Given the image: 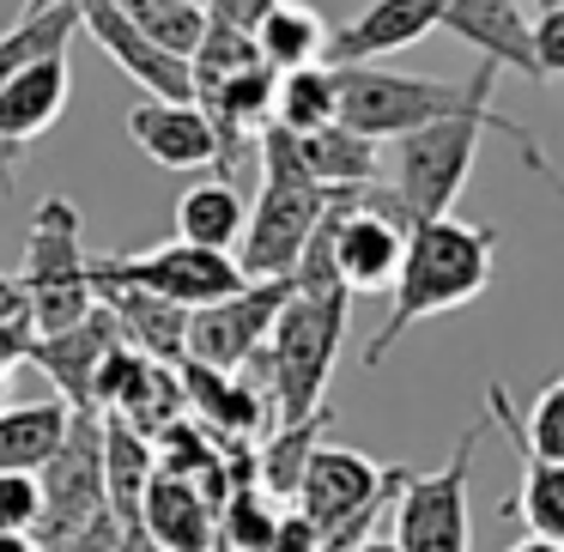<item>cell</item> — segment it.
<instances>
[{"mask_svg":"<svg viewBox=\"0 0 564 552\" xmlns=\"http://www.w3.org/2000/svg\"><path fill=\"white\" fill-rule=\"evenodd\" d=\"M285 297H292V280H249L243 292L195 310V316H188V358L207 365V370H231L237 377V370L268 346Z\"/></svg>","mask_w":564,"mask_h":552,"instance_id":"obj_11","label":"cell"},{"mask_svg":"<svg viewBox=\"0 0 564 552\" xmlns=\"http://www.w3.org/2000/svg\"><path fill=\"white\" fill-rule=\"evenodd\" d=\"M498 128L503 140L522 134V122L486 110V116H449V122H431L419 134H401L389 147V195L401 201L406 225H425V219H449L455 195H462L467 171L479 159V134Z\"/></svg>","mask_w":564,"mask_h":552,"instance_id":"obj_5","label":"cell"},{"mask_svg":"<svg viewBox=\"0 0 564 552\" xmlns=\"http://www.w3.org/2000/svg\"><path fill=\"white\" fill-rule=\"evenodd\" d=\"M74 37H79V0H67L55 13H37V19H13V25L0 31V86L13 74H25V67L67 55Z\"/></svg>","mask_w":564,"mask_h":552,"instance_id":"obj_27","label":"cell"},{"mask_svg":"<svg viewBox=\"0 0 564 552\" xmlns=\"http://www.w3.org/2000/svg\"><path fill=\"white\" fill-rule=\"evenodd\" d=\"M256 159H261V201L243 225L237 268H243V280H292L297 256H304L310 231L322 225L334 195L310 183L304 159H297V134H285L280 122L261 128Z\"/></svg>","mask_w":564,"mask_h":552,"instance_id":"obj_3","label":"cell"},{"mask_svg":"<svg viewBox=\"0 0 564 552\" xmlns=\"http://www.w3.org/2000/svg\"><path fill=\"white\" fill-rule=\"evenodd\" d=\"M243 225H249V207H243V195H237L225 176H219V183H195L183 201H176V237H183V243L237 256Z\"/></svg>","mask_w":564,"mask_h":552,"instance_id":"obj_25","label":"cell"},{"mask_svg":"<svg viewBox=\"0 0 564 552\" xmlns=\"http://www.w3.org/2000/svg\"><path fill=\"white\" fill-rule=\"evenodd\" d=\"M200 7H207L213 25H231V31H249V37H256L261 13H268L273 0H200Z\"/></svg>","mask_w":564,"mask_h":552,"instance_id":"obj_37","label":"cell"},{"mask_svg":"<svg viewBox=\"0 0 564 552\" xmlns=\"http://www.w3.org/2000/svg\"><path fill=\"white\" fill-rule=\"evenodd\" d=\"M79 31H86L134 86H147V98L195 104V74H188V62L171 55V50H159V43L128 19L122 0H79Z\"/></svg>","mask_w":564,"mask_h":552,"instance_id":"obj_12","label":"cell"},{"mask_svg":"<svg viewBox=\"0 0 564 552\" xmlns=\"http://www.w3.org/2000/svg\"><path fill=\"white\" fill-rule=\"evenodd\" d=\"M74 407L62 394L50 401H7L0 407V474H37L67 437Z\"/></svg>","mask_w":564,"mask_h":552,"instance_id":"obj_21","label":"cell"},{"mask_svg":"<svg viewBox=\"0 0 564 552\" xmlns=\"http://www.w3.org/2000/svg\"><path fill=\"white\" fill-rule=\"evenodd\" d=\"M510 510L522 516V528L534 540L564 546V462H534V455H522V486H516Z\"/></svg>","mask_w":564,"mask_h":552,"instance_id":"obj_30","label":"cell"},{"mask_svg":"<svg viewBox=\"0 0 564 552\" xmlns=\"http://www.w3.org/2000/svg\"><path fill=\"white\" fill-rule=\"evenodd\" d=\"M55 552H152V546H147V534H140V528L116 522V510H104V516H91V522L79 528L67 546H55Z\"/></svg>","mask_w":564,"mask_h":552,"instance_id":"obj_34","label":"cell"},{"mask_svg":"<svg viewBox=\"0 0 564 552\" xmlns=\"http://www.w3.org/2000/svg\"><path fill=\"white\" fill-rule=\"evenodd\" d=\"M273 122L285 134H316V128L340 122V74L328 62L280 74V98H273Z\"/></svg>","mask_w":564,"mask_h":552,"instance_id":"obj_28","label":"cell"},{"mask_svg":"<svg viewBox=\"0 0 564 552\" xmlns=\"http://www.w3.org/2000/svg\"><path fill=\"white\" fill-rule=\"evenodd\" d=\"M510 552H564V546H552V540H534V534H528V540H516Z\"/></svg>","mask_w":564,"mask_h":552,"instance_id":"obj_43","label":"cell"},{"mask_svg":"<svg viewBox=\"0 0 564 552\" xmlns=\"http://www.w3.org/2000/svg\"><path fill=\"white\" fill-rule=\"evenodd\" d=\"M406 474H413V467H377L370 455H358V450L322 443V450L310 455L304 479H297L292 510L304 516L316 534H328V528H340V522H352V516H365V510H377V504H389L394 491H401Z\"/></svg>","mask_w":564,"mask_h":552,"instance_id":"obj_10","label":"cell"},{"mask_svg":"<svg viewBox=\"0 0 564 552\" xmlns=\"http://www.w3.org/2000/svg\"><path fill=\"white\" fill-rule=\"evenodd\" d=\"M322 431H328V407L310 419H297V425H273V437L261 443L256 455V486L268 491L273 504H292L297 498V479H304L310 455L322 450Z\"/></svg>","mask_w":564,"mask_h":552,"instance_id":"obj_26","label":"cell"},{"mask_svg":"<svg viewBox=\"0 0 564 552\" xmlns=\"http://www.w3.org/2000/svg\"><path fill=\"white\" fill-rule=\"evenodd\" d=\"M256 50L273 74H297V67H316L328 55V25L304 0H273L256 25Z\"/></svg>","mask_w":564,"mask_h":552,"instance_id":"obj_24","label":"cell"},{"mask_svg":"<svg viewBox=\"0 0 564 552\" xmlns=\"http://www.w3.org/2000/svg\"><path fill=\"white\" fill-rule=\"evenodd\" d=\"M67 98H74V62H67V55L13 74L7 86H0V140L31 147L37 134H50V128L62 122Z\"/></svg>","mask_w":564,"mask_h":552,"instance_id":"obj_19","label":"cell"},{"mask_svg":"<svg viewBox=\"0 0 564 552\" xmlns=\"http://www.w3.org/2000/svg\"><path fill=\"white\" fill-rule=\"evenodd\" d=\"M479 437H486V419L455 437L449 462L437 474H406L401 491L389 504V522H394V546L401 552H474V516H467V474H474V455Z\"/></svg>","mask_w":564,"mask_h":552,"instance_id":"obj_7","label":"cell"},{"mask_svg":"<svg viewBox=\"0 0 564 552\" xmlns=\"http://www.w3.org/2000/svg\"><path fill=\"white\" fill-rule=\"evenodd\" d=\"M449 0H370L352 25L328 31V67H365L382 55H401L413 43H425L443 25Z\"/></svg>","mask_w":564,"mask_h":552,"instance_id":"obj_14","label":"cell"},{"mask_svg":"<svg viewBox=\"0 0 564 552\" xmlns=\"http://www.w3.org/2000/svg\"><path fill=\"white\" fill-rule=\"evenodd\" d=\"M19 152H25V147H13V140H0V176H7V171L19 164Z\"/></svg>","mask_w":564,"mask_h":552,"instance_id":"obj_42","label":"cell"},{"mask_svg":"<svg viewBox=\"0 0 564 552\" xmlns=\"http://www.w3.org/2000/svg\"><path fill=\"white\" fill-rule=\"evenodd\" d=\"M340 74V128L365 140H401V134H419L431 122H449V116H486L498 110V62H479L474 79L449 86V79H419V74H394L382 62H365V67H334Z\"/></svg>","mask_w":564,"mask_h":552,"instance_id":"obj_2","label":"cell"},{"mask_svg":"<svg viewBox=\"0 0 564 552\" xmlns=\"http://www.w3.org/2000/svg\"><path fill=\"white\" fill-rule=\"evenodd\" d=\"M510 394H503V382H491L486 389V407H491V419H498L503 431H510V443L522 455H534V462H564V377H552L546 389L534 394V407H528V419H522V431L510 425Z\"/></svg>","mask_w":564,"mask_h":552,"instance_id":"obj_29","label":"cell"},{"mask_svg":"<svg viewBox=\"0 0 564 552\" xmlns=\"http://www.w3.org/2000/svg\"><path fill=\"white\" fill-rule=\"evenodd\" d=\"M104 413L122 419V425H134L147 443H159L164 431H171L176 419L188 413L183 370H176V365H159V358H140V370L122 382V394H116V401L104 407Z\"/></svg>","mask_w":564,"mask_h":552,"instance_id":"obj_22","label":"cell"},{"mask_svg":"<svg viewBox=\"0 0 564 552\" xmlns=\"http://www.w3.org/2000/svg\"><path fill=\"white\" fill-rule=\"evenodd\" d=\"M91 280L140 285V292L164 297V304L188 310V316L249 285L243 268H237V256L183 243V237H176V243H159V249H134V256H91Z\"/></svg>","mask_w":564,"mask_h":552,"instance_id":"obj_8","label":"cell"},{"mask_svg":"<svg viewBox=\"0 0 564 552\" xmlns=\"http://www.w3.org/2000/svg\"><path fill=\"white\" fill-rule=\"evenodd\" d=\"M297 159H304L310 183L328 188V195H358L382 176V147L352 128H316V134H297Z\"/></svg>","mask_w":564,"mask_h":552,"instance_id":"obj_20","label":"cell"},{"mask_svg":"<svg viewBox=\"0 0 564 552\" xmlns=\"http://www.w3.org/2000/svg\"><path fill=\"white\" fill-rule=\"evenodd\" d=\"M352 552H401V546H394V540L389 534H365V540H358V546Z\"/></svg>","mask_w":564,"mask_h":552,"instance_id":"obj_40","label":"cell"},{"mask_svg":"<svg viewBox=\"0 0 564 552\" xmlns=\"http://www.w3.org/2000/svg\"><path fill=\"white\" fill-rule=\"evenodd\" d=\"M37 486H43V522L31 528L37 552L67 546L91 516L110 510V498H104V413L67 419V437H62V450L37 467Z\"/></svg>","mask_w":564,"mask_h":552,"instance_id":"obj_9","label":"cell"},{"mask_svg":"<svg viewBox=\"0 0 564 552\" xmlns=\"http://www.w3.org/2000/svg\"><path fill=\"white\" fill-rule=\"evenodd\" d=\"M37 522H43V486H37V474H0V528L31 534Z\"/></svg>","mask_w":564,"mask_h":552,"instance_id":"obj_35","label":"cell"},{"mask_svg":"<svg viewBox=\"0 0 564 552\" xmlns=\"http://www.w3.org/2000/svg\"><path fill=\"white\" fill-rule=\"evenodd\" d=\"M122 7L159 50L183 55V62L200 50V37H207V7H195V0H122Z\"/></svg>","mask_w":564,"mask_h":552,"instance_id":"obj_32","label":"cell"},{"mask_svg":"<svg viewBox=\"0 0 564 552\" xmlns=\"http://www.w3.org/2000/svg\"><path fill=\"white\" fill-rule=\"evenodd\" d=\"M116 340H122V322H116L104 304H91L74 328L37 334V340H31V353H25V365H37L74 413H98L91 389H98V365L110 358Z\"/></svg>","mask_w":564,"mask_h":552,"instance_id":"obj_13","label":"cell"},{"mask_svg":"<svg viewBox=\"0 0 564 552\" xmlns=\"http://www.w3.org/2000/svg\"><path fill=\"white\" fill-rule=\"evenodd\" d=\"M91 292L122 322V340L140 358H159V365H183L188 358V310L164 304V297L140 292V285H122V280H91Z\"/></svg>","mask_w":564,"mask_h":552,"instance_id":"obj_18","label":"cell"},{"mask_svg":"<svg viewBox=\"0 0 564 552\" xmlns=\"http://www.w3.org/2000/svg\"><path fill=\"white\" fill-rule=\"evenodd\" d=\"M195 7H200V0H195Z\"/></svg>","mask_w":564,"mask_h":552,"instance_id":"obj_46","label":"cell"},{"mask_svg":"<svg viewBox=\"0 0 564 552\" xmlns=\"http://www.w3.org/2000/svg\"><path fill=\"white\" fill-rule=\"evenodd\" d=\"M0 552H37V540L19 534V528H0Z\"/></svg>","mask_w":564,"mask_h":552,"instance_id":"obj_39","label":"cell"},{"mask_svg":"<svg viewBox=\"0 0 564 552\" xmlns=\"http://www.w3.org/2000/svg\"><path fill=\"white\" fill-rule=\"evenodd\" d=\"M19 316H31L25 285H19V273H0V328H7V322H19Z\"/></svg>","mask_w":564,"mask_h":552,"instance_id":"obj_38","label":"cell"},{"mask_svg":"<svg viewBox=\"0 0 564 552\" xmlns=\"http://www.w3.org/2000/svg\"><path fill=\"white\" fill-rule=\"evenodd\" d=\"M534 62H540V79H558L564 74V7L534 19Z\"/></svg>","mask_w":564,"mask_h":552,"instance_id":"obj_36","label":"cell"},{"mask_svg":"<svg viewBox=\"0 0 564 552\" xmlns=\"http://www.w3.org/2000/svg\"><path fill=\"white\" fill-rule=\"evenodd\" d=\"M437 31H449L455 43L479 50V62L516 67L528 86H546V79H540V62H534V19H528L516 0H449Z\"/></svg>","mask_w":564,"mask_h":552,"instance_id":"obj_15","label":"cell"},{"mask_svg":"<svg viewBox=\"0 0 564 552\" xmlns=\"http://www.w3.org/2000/svg\"><path fill=\"white\" fill-rule=\"evenodd\" d=\"M491 268H498V225H462V219L413 225V231H406L401 273H394V285H389L394 292L389 322H382L377 340L365 346V370H377L406 328L443 316V310L474 304L491 285Z\"/></svg>","mask_w":564,"mask_h":552,"instance_id":"obj_1","label":"cell"},{"mask_svg":"<svg viewBox=\"0 0 564 552\" xmlns=\"http://www.w3.org/2000/svg\"><path fill=\"white\" fill-rule=\"evenodd\" d=\"M140 534L152 552H213L219 546V504L183 474H152L140 504Z\"/></svg>","mask_w":564,"mask_h":552,"instance_id":"obj_17","label":"cell"},{"mask_svg":"<svg viewBox=\"0 0 564 552\" xmlns=\"http://www.w3.org/2000/svg\"><path fill=\"white\" fill-rule=\"evenodd\" d=\"M7 389H13V365L0 358V407H7Z\"/></svg>","mask_w":564,"mask_h":552,"instance_id":"obj_44","label":"cell"},{"mask_svg":"<svg viewBox=\"0 0 564 552\" xmlns=\"http://www.w3.org/2000/svg\"><path fill=\"white\" fill-rule=\"evenodd\" d=\"M346 322H352V292H297L285 297L280 322H273L268 346H261L249 365L261 370V382H268L273 394V419L280 425H297V419L322 413V389H328L334 377V358H340V340H346ZM243 365V370H249Z\"/></svg>","mask_w":564,"mask_h":552,"instance_id":"obj_4","label":"cell"},{"mask_svg":"<svg viewBox=\"0 0 564 552\" xmlns=\"http://www.w3.org/2000/svg\"><path fill=\"white\" fill-rule=\"evenodd\" d=\"M534 7H540V13H552V7H564V0H534Z\"/></svg>","mask_w":564,"mask_h":552,"instance_id":"obj_45","label":"cell"},{"mask_svg":"<svg viewBox=\"0 0 564 552\" xmlns=\"http://www.w3.org/2000/svg\"><path fill=\"white\" fill-rule=\"evenodd\" d=\"M285 510L268 498L261 486H243L219 504V546L225 552H268L273 534H280Z\"/></svg>","mask_w":564,"mask_h":552,"instance_id":"obj_31","label":"cell"},{"mask_svg":"<svg viewBox=\"0 0 564 552\" xmlns=\"http://www.w3.org/2000/svg\"><path fill=\"white\" fill-rule=\"evenodd\" d=\"M152 474H159V455H152V443L140 437L134 425H122V419L104 413V498H110L116 522L140 528V504H147Z\"/></svg>","mask_w":564,"mask_h":552,"instance_id":"obj_23","label":"cell"},{"mask_svg":"<svg viewBox=\"0 0 564 552\" xmlns=\"http://www.w3.org/2000/svg\"><path fill=\"white\" fill-rule=\"evenodd\" d=\"M55 7H67V0H25V7H19V19H37V13H55Z\"/></svg>","mask_w":564,"mask_h":552,"instance_id":"obj_41","label":"cell"},{"mask_svg":"<svg viewBox=\"0 0 564 552\" xmlns=\"http://www.w3.org/2000/svg\"><path fill=\"white\" fill-rule=\"evenodd\" d=\"M128 134L164 171H207V164H219V128H213V116L200 104L147 98L128 110Z\"/></svg>","mask_w":564,"mask_h":552,"instance_id":"obj_16","label":"cell"},{"mask_svg":"<svg viewBox=\"0 0 564 552\" xmlns=\"http://www.w3.org/2000/svg\"><path fill=\"white\" fill-rule=\"evenodd\" d=\"M19 285H25L31 328L37 334L74 328L98 304V292H91V256H86V219H79V207L67 195H50L37 207V219H31Z\"/></svg>","mask_w":564,"mask_h":552,"instance_id":"obj_6","label":"cell"},{"mask_svg":"<svg viewBox=\"0 0 564 552\" xmlns=\"http://www.w3.org/2000/svg\"><path fill=\"white\" fill-rule=\"evenodd\" d=\"M261 50L249 31H231V25H213L207 19V37H200V50L188 55V74H195V98L213 86H225L231 74H243V67H256Z\"/></svg>","mask_w":564,"mask_h":552,"instance_id":"obj_33","label":"cell"}]
</instances>
